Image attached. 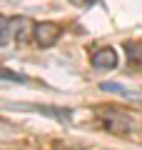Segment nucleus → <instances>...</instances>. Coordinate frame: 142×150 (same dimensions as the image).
<instances>
[{
  "label": "nucleus",
  "mask_w": 142,
  "mask_h": 150,
  "mask_svg": "<svg viewBox=\"0 0 142 150\" xmlns=\"http://www.w3.org/2000/svg\"><path fill=\"white\" fill-rule=\"evenodd\" d=\"M30 33H35V25L27 18H3V23H0V45H8L10 38H15L20 43H27Z\"/></svg>",
  "instance_id": "f257e3e1"
},
{
  "label": "nucleus",
  "mask_w": 142,
  "mask_h": 150,
  "mask_svg": "<svg viewBox=\"0 0 142 150\" xmlns=\"http://www.w3.org/2000/svg\"><path fill=\"white\" fill-rule=\"evenodd\" d=\"M58 38H60V25H55V23H40V25H35V40H37L40 48L55 45Z\"/></svg>",
  "instance_id": "f03ea898"
},
{
  "label": "nucleus",
  "mask_w": 142,
  "mask_h": 150,
  "mask_svg": "<svg viewBox=\"0 0 142 150\" xmlns=\"http://www.w3.org/2000/svg\"><path fill=\"white\" fill-rule=\"evenodd\" d=\"M92 65L97 70H110V68H115L117 65V53H115V48H100L97 53L92 55Z\"/></svg>",
  "instance_id": "7ed1b4c3"
},
{
  "label": "nucleus",
  "mask_w": 142,
  "mask_h": 150,
  "mask_svg": "<svg viewBox=\"0 0 142 150\" xmlns=\"http://www.w3.org/2000/svg\"><path fill=\"white\" fill-rule=\"evenodd\" d=\"M100 88L107 93H117V95L127 98V100H140L142 103V90H130V88L120 85V83H100Z\"/></svg>",
  "instance_id": "20e7f679"
},
{
  "label": "nucleus",
  "mask_w": 142,
  "mask_h": 150,
  "mask_svg": "<svg viewBox=\"0 0 142 150\" xmlns=\"http://www.w3.org/2000/svg\"><path fill=\"white\" fill-rule=\"evenodd\" d=\"M105 120H107V128L115 130V133H127V130H130V125H127V120L122 118V115H112V112H105Z\"/></svg>",
  "instance_id": "39448f33"
},
{
  "label": "nucleus",
  "mask_w": 142,
  "mask_h": 150,
  "mask_svg": "<svg viewBox=\"0 0 142 150\" xmlns=\"http://www.w3.org/2000/svg\"><path fill=\"white\" fill-rule=\"evenodd\" d=\"M125 50H127V55H130V63H137V60L142 58V45L137 48L135 43H127V45H125Z\"/></svg>",
  "instance_id": "423d86ee"
},
{
  "label": "nucleus",
  "mask_w": 142,
  "mask_h": 150,
  "mask_svg": "<svg viewBox=\"0 0 142 150\" xmlns=\"http://www.w3.org/2000/svg\"><path fill=\"white\" fill-rule=\"evenodd\" d=\"M3 80H15V83H27L25 75L20 73H10V70H3Z\"/></svg>",
  "instance_id": "0eeeda50"
},
{
  "label": "nucleus",
  "mask_w": 142,
  "mask_h": 150,
  "mask_svg": "<svg viewBox=\"0 0 142 150\" xmlns=\"http://www.w3.org/2000/svg\"><path fill=\"white\" fill-rule=\"evenodd\" d=\"M72 5H82V8H87V5H95L97 0H70Z\"/></svg>",
  "instance_id": "6e6552de"
}]
</instances>
